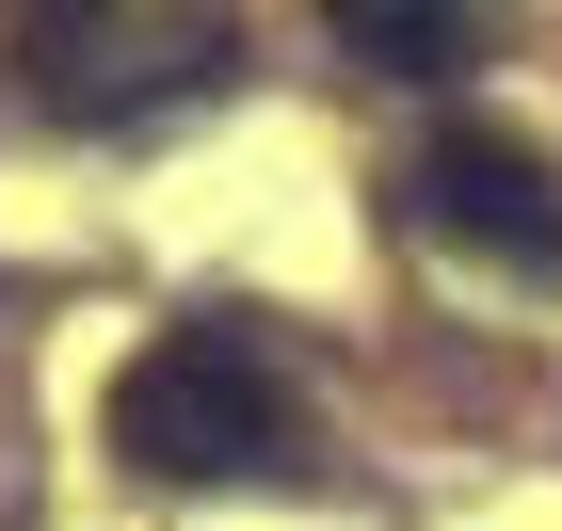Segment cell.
Instances as JSON below:
<instances>
[{
	"label": "cell",
	"mask_w": 562,
	"mask_h": 531,
	"mask_svg": "<svg viewBox=\"0 0 562 531\" xmlns=\"http://www.w3.org/2000/svg\"><path fill=\"white\" fill-rule=\"evenodd\" d=\"M305 451V402H290V354L258 339L241 307H193L113 370V467L145 484H258Z\"/></svg>",
	"instance_id": "cell-1"
},
{
	"label": "cell",
	"mask_w": 562,
	"mask_h": 531,
	"mask_svg": "<svg viewBox=\"0 0 562 531\" xmlns=\"http://www.w3.org/2000/svg\"><path fill=\"white\" fill-rule=\"evenodd\" d=\"M16 81L65 130H145L241 81V0H16Z\"/></svg>",
	"instance_id": "cell-2"
},
{
	"label": "cell",
	"mask_w": 562,
	"mask_h": 531,
	"mask_svg": "<svg viewBox=\"0 0 562 531\" xmlns=\"http://www.w3.org/2000/svg\"><path fill=\"white\" fill-rule=\"evenodd\" d=\"M402 210H418V242H450L498 290H562V162L530 130H498V113H450L402 162Z\"/></svg>",
	"instance_id": "cell-3"
},
{
	"label": "cell",
	"mask_w": 562,
	"mask_h": 531,
	"mask_svg": "<svg viewBox=\"0 0 562 531\" xmlns=\"http://www.w3.org/2000/svg\"><path fill=\"white\" fill-rule=\"evenodd\" d=\"M305 16H322L353 65H386V81H450V65H482V33H498V0H305Z\"/></svg>",
	"instance_id": "cell-4"
}]
</instances>
